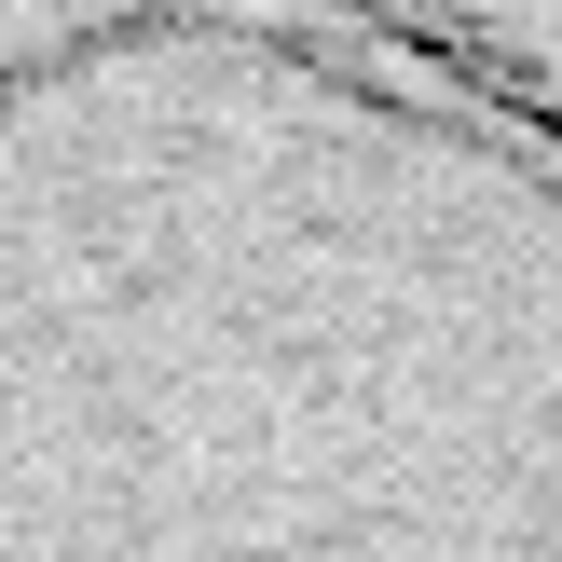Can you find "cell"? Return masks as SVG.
I'll return each mask as SVG.
<instances>
[{
	"instance_id": "obj_1",
	"label": "cell",
	"mask_w": 562,
	"mask_h": 562,
	"mask_svg": "<svg viewBox=\"0 0 562 562\" xmlns=\"http://www.w3.org/2000/svg\"><path fill=\"white\" fill-rule=\"evenodd\" d=\"M329 14L426 55L439 82H467L481 110H508L562 151V0H329Z\"/></svg>"
}]
</instances>
